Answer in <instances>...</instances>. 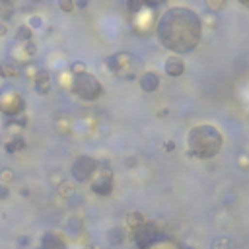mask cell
<instances>
[{
  "label": "cell",
  "mask_w": 249,
  "mask_h": 249,
  "mask_svg": "<svg viewBox=\"0 0 249 249\" xmlns=\"http://www.w3.org/2000/svg\"><path fill=\"white\" fill-rule=\"evenodd\" d=\"M201 18L189 8H170L158 24L160 43L173 53H191L201 43Z\"/></svg>",
  "instance_id": "cell-1"
},
{
  "label": "cell",
  "mask_w": 249,
  "mask_h": 249,
  "mask_svg": "<svg viewBox=\"0 0 249 249\" xmlns=\"http://www.w3.org/2000/svg\"><path fill=\"white\" fill-rule=\"evenodd\" d=\"M222 135L212 124H199L187 135V156L199 160L214 158L222 148Z\"/></svg>",
  "instance_id": "cell-2"
},
{
  "label": "cell",
  "mask_w": 249,
  "mask_h": 249,
  "mask_svg": "<svg viewBox=\"0 0 249 249\" xmlns=\"http://www.w3.org/2000/svg\"><path fill=\"white\" fill-rule=\"evenodd\" d=\"M70 92L74 95H78L80 99H86V101H93V99H99L103 95V86L99 84V80L90 74V72H84V74H76L72 84H70Z\"/></svg>",
  "instance_id": "cell-3"
},
{
  "label": "cell",
  "mask_w": 249,
  "mask_h": 249,
  "mask_svg": "<svg viewBox=\"0 0 249 249\" xmlns=\"http://www.w3.org/2000/svg\"><path fill=\"white\" fill-rule=\"evenodd\" d=\"M131 62H133V57H131L129 53H117V55H111V57L105 59V64H107L117 76H121L123 80H135V72L129 70Z\"/></svg>",
  "instance_id": "cell-4"
},
{
  "label": "cell",
  "mask_w": 249,
  "mask_h": 249,
  "mask_svg": "<svg viewBox=\"0 0 249 249\" xmlns=\"http://www.w3.org/2000/svg\"><path fill=\"white\" fill-rule=\"evenodd\" d=\"M93 171H95V162L90 156H80L72 164V177L76 181H80V183L88 181L93 175Z\"/></svg>",
  "instance_id": "cell-5"
},
{
  "label": "cell",
  "mask_w": 249,
  "mask_h": 249,
  "mask_svg": "<svg viewBox=\"0 0 249 249\" xmlns=\"http://www.w3.org/2000/svg\"><path fill=\"white\" fill-rule=\"evenodd\" d=\"M156 237H158V226L154 222H144L139 230H135V239L140 249H146L148 245H152Z\"/></svg>",
  "instance_id": "cell-6"
},
{
  "label": "cell",
  "mask_w": 249,
  "mask_h": 249,
  "mask_svg": "<svg viewBox=\"0 0 249 249\" xmlns=\"http://www.w3.org/2000/svg\"><path fill=\"white\" fill-rule=\"evenodd\" d=\"M92 191L99 197H107L113 193V175H111V170L103 168L99 171V175L92 181Z\"/></svg>",
  "instance_id": "cell-7"
},
{
  "label": "cell",
  "mask_w": 249,
  "mask_h": 249,
  "mask_svg": "<svg viewBox=\"0 0 249 249\" xmlns=\"http://www.w3.org/2000/svg\"><path fill=\"white\" fill-rule=\"evenodd\" d=\"M185 72V62L179 55H171L166 59V74L171 76V78H177Z\"/></svg>",
  "instance_id": "cell-8"
},
{
  "label": "cell",
  "mask_w": 249,
  "mask_h": 249,
  "mask_svg": "<svg viewBox=\"0 0 249 249\" xmlns=\"http://www.w3.org/2000/svg\"><path fill=\"white\" fill-rule=\"evenodd\" d=\"M139 82H140V88H142L146 93H152V92H156V90L160 88V76H158V72H154V70L144 72Z\"/></svg>",
  "instance_id": "cell-9"
},
{
  "label": "cell",
  "mask_w": 249,
  "mask_h": 249,
  "mask_svg": "<svg viewBox=\"0 0 249 249\" xmlns=\"http://www.w3.org/2000/svg\"><path fill=\"white\" fill-rule=\"evenodd\" d=\"M35 80V90L39 95H47L51 90V74L47 70H37V74L33 76Z\"/></svg>",
  "instance_id": "cell-10"
},
{
  "label": "cell",
  "mask_w": 249,
  "mask_h": 249,
  "mask_svg": "<svg viewBox=\"0 0 249 249\" xmlns=\"http://www.w3.org/2000/svg\"><path fill=\"white\" fill-rule=\"evenodd\" d=\"M41 243H43V249H66L62 237L57 235L55 232H47V233L43 235V241H41Z\"/></svg>",
  "instance_id": "cell-11"
},
{
  "label": "cell",
  "mask_w": 249,
  "mask_h": 249,
  "mask_svg": "<svg viewBox=\"0 0 249 249\" xmlns=\"http://www.w3.org/2000/svg\"><path fill=\"white\" fill-rule=\"evenodd\" d=\"M146 222V218H144V214L142 212H139V210H131V212H127V226L135 232V230H139L142 224Z\"/></svg>",
  "instance_id": "cell-12"
},
{
  "label": "cell",
  "mask_w": 249,
  "mask_h": 249,
  "mask_svg": "<svg viewBox=\"0 0 249 249\" xmlns=\"http://www.w3.org/2000/svg\"><path fill=\"white\" fill-rule=\"evenodd\" d=\"M107 239H109V243H111V245H115V247L123 245V243H124V230H123L121 226L111 228V230L107 232Z\"/></svg>",
  "instance_id": "cell-13"
},
{
  "label": "cell",
  "mask_w": 249,
  "mask_h": 249,
  "mask_svg": "<svg viewBox=\"0 0 249 249\" xmlns=\"http://www.w3.org/2000/svg\"><path fill=\"white\" fill-rule=\"evenodd\" d=\"M4 148H6V152H8V154L20 152V150H24V148H26V140H24L22 137H14L10 142H6V144H4Z\"/></svg>",
  "instance_id": "cell-14"
},
{
  "label": "cell",
  "mask_w": 249,
  "mask_h": 249,
  "mask_svg": "<svg viewBox=\"0 0 249 249\" xmlns=\"http://www.w3.org/2000/svg\"><path fill=\"white\" fill-rule=\"evenodd\" d=\"M31 35H33V30H31L28 24H24V26H20V28L16 30V39L22 41V43L31 41Z\"/></svg>",
  "instance_id": "cell-15"
},
{
  "label": "cell",
  "mask_w": 249,
  "mask_h": 249,
  "mask_svg": "<svg viewBox=\"0 0 249 249\" xmlns=\"http://www.w3.org/2000/svg\"><path fill=\"white\" fill-rule=\"evenodd\" d=\"M20 70L16 68V64H10V62H4V64H0V76H4V78H14L18 76Z\"/></svg>",
  "instance_id": "cell-16"
},
{
  "label": "cell",
  "mask_w": 249,
  "mask_h": 249,
  "mask_svg": "<svg viewBox=\"0 0 249 249\" xmlns=\"http://www.w3.org/2000/svg\"><path fill=\"white\" fill-rule=\"evenodd\" d=\"M59 195H62V197H72V195H74L72 183H70V181H61V183H59Z\"/></svg>",
  "instance_id": "cell-17"
},
{
  "label": "cell",
  "mask_w": 249,
  "mask_h": 249,
  "mask_svg": "<svg viewBox=\"0 0 249 249\" xmlns=\"http://www.w3.org/2000/svg\"><path fill=\"white\" fill-rule=\"evenodd\" d=\"M212 249H233V245L228 237H218V239H214Z\"/></svg>",
  "instance_id": "cell-18"
},
{
  "label": "cell",
  "mask_w": 249,
  "mask_h": 249,
  "mask_svg": "<svg viewBox=\"0 0 249 249\" xmlns=\"http://www.w3.org/2000/svg\"><path fill=\"white\" fill-rule=\"evenodd\" d=\"M201 24H206L208 28H216V26H218V20H216V14H212V12H206V14L202 16V20H201Z\"/></svg>",
  "instance_id": "cell-19"
},
{
  "label": "cell",
  "mask_w": 249,
  "mask_h": 249,
  "mask_svg": "<svg viewBox=\"0 0 249 249\" xmlns=\"http://www.w3.org/2000/svg\"><path fill=\"white\" fill-rule=\"evenodd\" d=\"M226 6V2H222V0H210L208 2V12H218V10H222Z\"/></svg>",
  "instance_id": "cell-20"
},
{
  "label": "cell",
  "mask_w": 249,
  "mask_h": 249,
  "mask_svg": "<svg viewBox=\"0 0 249 249\" xmlns=\"http://www.w3.org/2000/svg\"><path fill=\"white\" fill-rule=\"evenodd\" d=\"M70 70L74 72V76H76V74H84V72H86V64H84L82 61H76V62L70 64Z\"/></svg>",
  "instance_id": "cell-21"
},
{
  "label": "cell",
  "mask_w": 249,
  "mask_h": 249,
  "mask_svg": "<svg viewBox=\"0 0 249 249\" xmlns=\"http://www.w3.org/2000/svg\"><path fill=\"white\" fill-rule=\"evenodd\" d=\"M0 175H2V179H4V185H6L8 181H12V179H14V171H12L10 168H4Z\"/></svg>",
  "instance_id": "cell-22"
},
{
  "label": "cell",
  "mask_w": 249,
  "mask_h": 249,
  "mask_svg": "<svg viewBox=\"0 0 249 249\" xmlns=\"http://www.w3.org/2000/svg\"><path fill=\"white\" fill-rule=\"evenodd\" d=\"M74 6H76V4L72 2V0H64V2H61V4H59V8H61V10H64V12H72V10H74Z\"/></svg>",
  "instance_id": "cell-23"
},
{
  "label": "cell",
  "mask_w": 249,
  "mask_h": 249,
  "mask_svg": "<svg viewBox=\"0 0 249 249\" xmlns=\"http://www.w3.org/2000/svg\"><path fill=\"white\" fill-rule=\"evenodd\" d=\"M237 166H239L241 170H249V156H245V154H239Z\"/></svg>",
  "instance_id": "cell-24"
},
{
  "label": "cell",
  "mask_w": 249,
  "mask_h": 249,
  "mask_svg": "<svg viewBox=\"0 0 249 249\" xmlns=\"http://www.w3.org/2000/svg\"><path fill=\"white\" fill-rule=\"evenodd\" d=\"M8 197H10V189H8V185L0 183V201H4V199H8Z\"/></svg>",
  "instance_id": "cell-25"
},
{
  "label": "cell",
  "mask_w": 249,
  "mask_h": 249,
  "mask_svg": "<svg viewBox=\"0 0 249 249\" xmlns=\"http://www.w3.org/2000/svg\"><path fill=\"white\" fill-rule=\"evenodd\" d=\"M142 8H144V2H135V0H131V2H129V10L131 12H139Z\"/></svg>",
  "instance_id": "cell-26"
},
{
  "label": "cell",
  "mask_w": 249,
  "mask_h": 249,
  "mask_svg": "<svg viewBox=\"0 0 249 249\" xmlns=\"http://www.w3.org/2000/svg\"><path fill=\"white\" fill-rule=\"evenodd\" d=\"M28 26H30L31 30H33V28H39V26H41V20H39V18L35 16V18H31V20L28 22Z\"/></svg>",
  "instance_id": "cell-27"
},
{
  "label": "cell",
  "mask_w": 249,
  "mask_h": 249,
  "mask_svg": "<svg viewBox=\"0 0 249 249\" xmlns=\"http://www.w3.org/2000/svg\"><path fill=\"white\" fill-rule=\"evenodd\" d=\"M164 150H166V152H173V150H175V142H173V140H168V142L164 144Z\"/></svg>",
  "instance_id": "cell-28"
},
{
  "label": "cell",
  "mask_w": 249,
  "mask_h": 249,
  "mask_svg": "<svg viewBox=\"0 0 249 249\" xmlns=\"http://www.w3.org/2000/svg\"><path fill=\"white\" fill-rule=\"evenodd\" d=\"M0 35H6V26L0 24Z\"/></svg>",
  "instance_id": "cell-29"
},
{
  "label": "cell",
  "mask_w": 249,
  "mask_h": 249,
  "mask_svg": "<svg viewBox=\"0 0 249 249\" xmlns=\"http://www.w3.org/2000/svg\"><path fill=\"white\" fill-rule=\"evenodd\" d=\"M168 111H170V109H160L158 115H160V117H168Z\"/></svg>",
  "instance_id": "cell-30"
},
{
  "label": "cell",
  "mask_w": 249,
  "mask_h": 249,
  "mask_svg": "<svg viewBox=\"0 0 249 249\" xmlns=\"http://www.w3.org/2000/svg\"><path fill=\"white\" fill-rule=\"evenodd\" d=\"M76 6H80V8H86V6H88V2H86V0H80V2H78Z\"/></svg>",
  "instance_id": "cell-31"
},
{
  "label": "cell",
  "mask_w": 249,
  "mask_h": 249,
  "mask_svg": "<svg viewBox=\"0 0 249 249\" xmlns=\"http://www.w3.org/2000/svg\"><path fill=\"white\" fill-rule=\"evenodd\" d=\"M241 6H245V8H249V0H241Z\"/></svg>",
  "instance_id": "cell-32"
}]
</instances>
